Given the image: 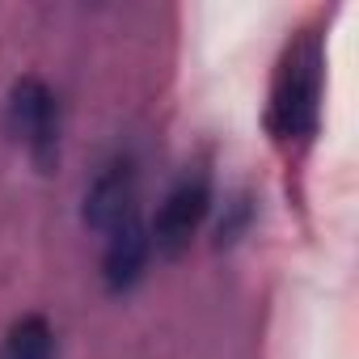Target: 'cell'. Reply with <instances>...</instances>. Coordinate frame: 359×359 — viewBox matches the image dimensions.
<instances>
[{
    "mask_svg": "<svg viewBox=\"0 0 359 359\" xmlns=\"http://www.w3.org/2000/svg\"><path fill=\"white\" fill-rule=\"evenodd\" d=\"M321 60L317 47L304 43L300 51H292L283 81L275 89V106H271V127L287 140V135H309L317 123V97H321Z\"/></svg>",
    "mask_w": 359,
    "mask_h": 359,
    "instance_id": "obj_1",
    "label": "cell"
},
{
    "mask_svg": "<svg viewBox=\"0 0 359 359\" xmlns=\"http://www.w3.org/2000/svg\"><path fill=\"white\" fill-rule=\"evenodd\" d=\"M9 123L13 131L30 144V156L39 169H51L55 156H60V106L51 97V89L34 76L18 81L13 85V97H9Z\"/></svg>",
    "mask_w": 359,
    "mask_h": 359,
    "instance_id": "obj_2",
    "label": "cell"
},
{
    "mask_svg": "<svg viewBox=\"0 0 359 359\" xmlns=\"http://www.w3.org/2000/svg\"><path fill=\"white\" fill-rule=\"evenodd\" d=\"M208 208H212V187H208L203 173H199V177H187V182H177V187L165 195V203H161V212H156V224H152V233H148V241L156 245V254H165V258H177V254H182V250L191 245V237L199 233Z\"/></svg>",
    "mask_w": 359,
    "mask_h": 359,
    "instance_id": "obj_3",
    "label": "cell"
},
{
    "mask_svg": "<svg viewBox=\"0 0 359 359\" xmlns=\"http://www.w3.org/2000/svg\"><path fill=\"white\" fill-rule=\"evenodd\" d=\"M131 216H135V169L131 161H114L85 195V224L114 233Z\"/></svg>",
    "mask_w": 359,
    "mask_h": 359,
    "instance_id": "obj_4",
    "label": "cell"
},
{
    "mask_svg": "<svg viewBox=\"0 0 359 359\" xmlns=\"http://www.w3.org/2000/svg\"><path fill=\"white\" fill-rule=\"evenodd\" d=\"M152 254V241H148V229L131 216L123 220L114 233H110V245H106V258H102V279L110 292H127L140 275H144V262Z\"/></svg>",
    "mask_w": 359,
    "mask_h": 359,
    "instance_id": "obj_5",
    "label": "cell"
},
{
    "mask_svg": "<svg viewBox=\"0 0 359 359\" xmlns=\"http://www.w3.org/2000/svg\"><path fill=\"white\" fill-rule=\"evenodd\" d=\"M51 355H55V334H51L47 317H39V313L22 317L9 330L5 346H0V359H51Z\"/></svg>",
    "mask_w": 359,
    "mask_h": 359,
    "instance_id": "obj_6",
    "label": "cell"
}]
</instances>
